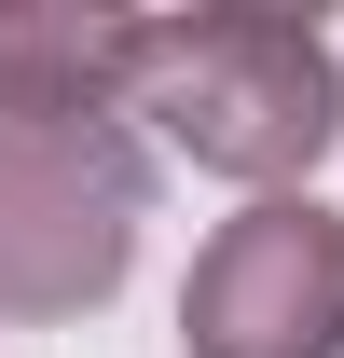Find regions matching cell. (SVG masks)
Returning <instances> with one entry per match:
<instances>
[{
	"mask_svg": "<svg viewBox=\"0 0 344 358\" xmlns=\"http://www.w3.org/2000/svg\"><path fill=\"white\" fill-rule=\"evenodd\" d=\"M166 152H193L207 179H248V193H303L344 138V55L331 28L303 14H261V0H207V14H152L138 42V96Z\"/></svg>",
	"mask_w": 344,
	"mask_h": 358,
	"instance_id": "1",
	"label": "cell"
},
{
	"mask_svg": "<svg viewBox=\"0 0 344 358\" xmlns=\"http://www.w3.org/2000/svg\"><path fill=\"white\" fill-rule=\"evenodd\" d=\"M152 152L124 124H0V317H83L124 289Z\"/></svg>",
	"mask_w": 344,
	"mask_h": 358,
	"instance_id": "2",
	"label": "cell"
},
{
	"mask_svg": "<svg viewBox=\"0 0 344 358\" xmlns=\"http://www.w3.org/2000/svg\"><path fill=\"white\" fill-rule=\"evenodd\" d=\"M179 345L193 358H344V207H317V193L234 207L179 275Z\"/></svg>",
	"mask_w": 344,
	"mask_h": 358,
	"instance_id": "3",
	"label": "cell"
},
{
	"mask_svg": "<svg viewBox=\"0 0 344 358\" xmlns=\"http://www.w3.org/2000/svg\"><path fill=\"white\" fill-rule=\"evenodd\" d=\"M152 14L110 0H0V124H110L138 96Z\"/></svg>",
	"mask_w": 344,
	"mask_h": 358,
	"instance_id": "4",
	"label": "cell"
}]
</instances>
